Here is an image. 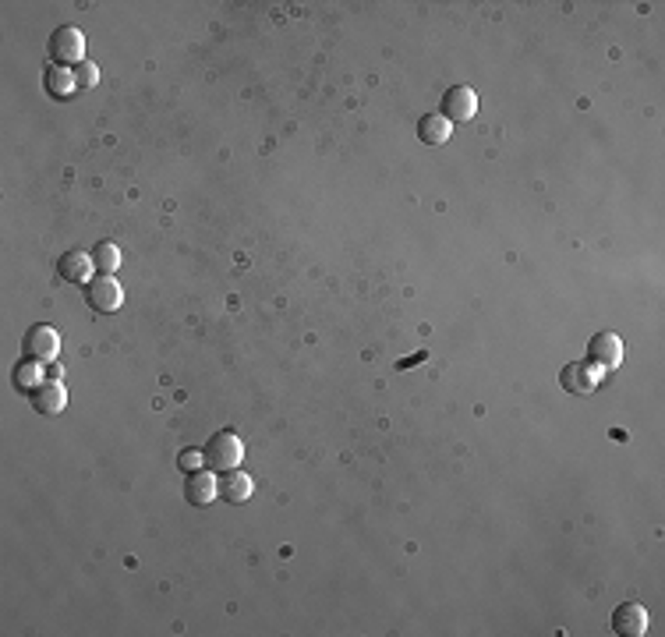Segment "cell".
<instances>
[{"label":"cell","mask_w":665,"mask_h":637,"mask_svg":"<svg viewBox=\"0 0 665 637\" xmlns=\"http://www.w3.org/2000/svg\"><path fill=\"white\" fill-rule=\"evenodd\" d=\"M612 631L619 637H644L648 634V609L637 602H623L612 613Z\"/></svg>","instance_id":"obj_7"},{"label":"cell","mask_w":665,"mask_h":637,"mask_svg":"<svg viewBox=\"0 0 665 637\" xmlns=\"http://www.w3.org/2000/svg\"><path fill=\"white\" fill-rule=\"evenodd\" d=\"M71 78H75V89H78V93H85V89H93V85L100 82V67H96V64H89V60H82V64H75V67H71Z\"/></svg>","instance_id":"obj_17"},{"label":"cell","mask_w":665,"mask_h":637,"mask_svg":"<svg viewBox=\"0 0 665 637\" xmlns=\"http://www.w3.org/2000/svg\"><path fill=\"white\" fill-rule=\"evenodd\" d=\"M206 464H209V471H234V467H241V461H244V443L234 436V432H217L209 443H206Z\"/></svg>","instance_id":"obj_1"},{"label":"cell","mask_w":665,"mask_h":637,"mask_svg":"<svg viewBox=\"0 0 665 637\" xmlns=\"http://www.w3.org/2000/svg\"><path fill=\"white\" fill-rule=\"evenodd\" d=\"M252 492H255V482L248 478V474H241L237 467L234 471H226L220 478V496L226 500V503H248L252 500Z\"/></svg>","instance_id":"obj_12"},{"label":"cell","mask_w":665,"mask_h":637,"mask_svg":"<svg viewBox=\"0 0 665 637\" xmlns=\"http://www.w3.org/2000/svg\"><path fill=\"white\" fill-rule=\"evenodd\" d=\"M29 397H32V407H36L40 414H60L64 404H67V390H64L60 379H43Z\"/></svg>","instance_id":"obj_10"},{"label":"cell","mask_w":665,"mask_h":637,"mask_svg":"<svg viewBox=\"0 0 665 637\" xmlns=\"http://www.w3.org/2000/svg\"><path fill=\"white\" fill-rule=\"evenodd\" d=\"M25 358H32V361H57V354H60V337H57V330H50L47 323H40V326H32L29 333H25Z\"/></svg>","instance_id":"obj_5"},{"label":"cell","mask_w":665,"mask_h":637,"mask_svg":"<svg viewBox=\"0 0 665 637\" xmlns=\"http://www.w3.org/2000/svg\"><path fill=\"white\" fill-rule=\"evenodd\" d=\"M96 266H93V255H85V252H78V248H71V252H64L60 259H57V273H60V280L64 284H89V273H93Z\"/></svg>","instance_id":"obj_9"},{"label":"cell","mask_w":665,"mask_h":637,"mask_svg":"<svg viewBox=\"0 0 665 637\" xmlns=\"http://www.w3.org/2000/svg\"><path fill=\"white\" fill-rule=\"evenodd\" d=\"M60 376H64V368L57 361H47V379H60Z\"/></svg>","instance_id":"obj_19"},{"label":"cell","mask_w":665,"mask_h":637,"mask_svg":"<svg viewBox=\"0 0 665 637\" xmlns=\"http://www.w3.org/2000/svg\"><path fill=\"white\" fill-rule=\"evenodd\" d=\"M478 111V96L471 85H453L443 100V117L449 124H460V120H471Z\"/></svg>","instance_id":"obj_8"},{"label":"cell","mask_w":665,"mask_h":637,"mask_svg":"<svg viewBox=\"0 0 665 637\" xmlns=\"http://www.w3.org/2000/svg\"><path fill=\"white\" fill-rule=\"evenodd\" d=\"M47 379V372H40V361H18V368H14V386L22 390V394H32L40 383Z\"/></svg>","instance_id":"obj_15"},{"label":"cell","mask_w":665,"mask_h":637,"mask_svg":"<svg viewBox=\"0 0 665 637\" xmlns=\"http://www.w3.org/2000/svg\"><path fill=\"white\" fill-rule=\"evenodd\" d=\"M50 60H57V64H82L85 60V36H82V29H75V25H60L54 36H50Z\"/></svg>","instance_id":"obj_2"},{"label":"cell","mask_w":665,"mask_h":637,"mask_svg":"<svg viewBox=\"0 0 665 637\" xmlns=\"http://www.w3.org/2000/svg\"><path fill=\"white\" fill-rule=\"evenodd\" d=\"M598 383H602V368L591 365V361H573V365H566L559 372V386L566 394H573V397H584V394L598 390Z\"/></svg>","instance_id":"obj_3"},{"label":"cell","mask_w":665,"mask_h":637,"mask_svg":"<svg viewBox=\"0 0 665 637\" xmlns=\"http://www.w3.org/2000/svg\"><path fill=\"white\" fill-rule=\"evenodd\" d=\"M453 135V124L443 114H425L418 120V138L425 146H446V138Z\"/></svg>","instance_id":"obj_13"},{"label":"cell","mask_w":665,"mask_h":637,"mask_svg":"<svg viewBox=\"0 0 665 637\" xmlns=\"http://www.w3.org/2000/svg\"><path fill=\"white\" fill-rule=\"evenodd\" d=\"M177 464H181V471H188V474H191V471H199V467L206 464V454H199V450H184Z\"/></svg>","instance_id":"obj_18"},{"label":"cell","mask_w":665,"mask_h":637,"mask_svg":"<svg viewBox=\"0 0 665 637\" xmlns=\"http://www.w3.org/2000/svg\"><path fill=\"white\" fill-rule=\"evenodd\" d=\"M47 89L54 93L57 100H67L75 93V78H71V67H50L47 71Z\"/></svg>","instance_id":"obj_16"},{"label":"cell","mask_w":665,"mask_h":637,"mask_svg":"<svg viewBox=\"0 0 665 637\" xmlns=\"http://www.w3.org/2000/svg\"><path fill=\"white\" fill-rule=\"evenodd\" d=\"M85 301H89L93 312L111 315V312H117V308L124 305V290H120V284H117L113 277H103V273H100L96 280L85 284Z\"/></svg>","instance_id":"obj_4"},{"label":"cell","mask_w":665,"mask_h":637,"mask_svg":"<svg viewBox=\"0 0 665 637\" xmlns=\"http://www.w3.org/2000/svg\"><path fill=\"white\" fill-rule=\"evenodd\" d=\"M93 266H96L103 277H113V273L120 270V248L111 244V241H100V244L93 248Z\"/></svg>","instance_id":"obj_14"},{"label":"cell","mask_w":665,"mask_h":637,"mask_svg":"<svg viewBox=\"0 0 665 637\" xmlns=\"http://www.w3.org/2000/svg\"><path fill=\"white\" fill-rule=\"evenodd\" d=\"M588 361L598 365L602 372L619 368V361H623V341L616 333H595L591 344H588Z\"/></svg>","instance_id":"obj_6"},{"label":"cell","mask_w":665,"mask_h":637,"mask_svg":"<svg viewBox=\"0 0 665 637\" xmlns=\"http://www.w3.org/2000/svg\"><path fill=\"white\" fill-rule=\"evenodd\" d=\"M184 496H188V503H195V507H209V503L220 496V482H217L209 471H191V474H188Z\"/></svg>","instance_id":"obj_11"}]
</instances>
